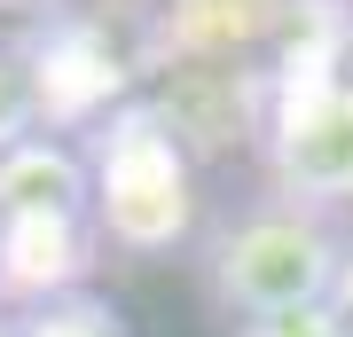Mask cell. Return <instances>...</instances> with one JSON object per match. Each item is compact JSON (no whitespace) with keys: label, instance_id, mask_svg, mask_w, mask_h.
Here are the masks:
<instances>
[{"label":"cell","instance_id":"8","mask_svg":"<svg viewBox=\"0 0 353 337\" xmlns=\"http://www.w3.org/2000/svg\"><path fill=\"white\" fill-rule=\"evenodd\" d=\"M0 212H94V181L79 141L32 134L0 157Z\"/></svg>","mask_w":353,"mask_h":337},{"label":"cell","instance_id":"5","mask_svg":"<svg viewBox=\"0 0 353 337\" xmlns=\"http://www.w3.org/2000/svg\"><path fill=\"white\" fill-rule=\"evenodd\" d=\"M283 0H157L141 16L134 71H204V63H259L275 39Z\"/></svg>","mask_w":353,"mask_h":337},{"label":"cell","instance_id":"6","mask_svg":"<svg viewBox=\"0 0 353 337\" xmlns=\"http://www.w3.org/2000/svg\"><path fill=\"white\" fill-rule=\"evenodd\" d=\"M102 267L94 212H0V314L79 298Z\"/></svg>","mask_w":353,"mask_h":337},{"label":"cell","instance_id":"9","mask_svg":"<svg viewBox=\"0 0 353 337\" xmlns=\"http://www.w3.org/2000/svg\"><path fill=\"white\" fill-rule=\"evenodd\" d=\"M16 337H126L110 298H94V290H79V298H55V306H32L16 314Z\"/></svg>","mask_w":353,"mask_h":337},{"label":"cell","instance_id":"14","mask_svg":"<svg viewBox=\"0 0 353 337\" xmlns=\"http://www.w3.org/2000/svg\"><path fill=\"white\" fill-rule=\"evenodd\" d=\"M110 8H118V16H150L157 0H102V16H110Z\"/></svg>","mask_w":353,"mask_h":337},{"label":"cell","instance_id":"1","mask_svg":"<svg viewBox=\"0 0 353 337\" xmlns=\"http://www.w3.org/2000/svg\"><path fill=\"white\" fill-rule=\"evenodd\" d=\"M79 157H87V181H94L102 251L150 267V259H173L196 236V157L173 141V125L157 118L150 94L94 118L79 134Z\"/></svg>","mask_w":353,"mask_h":337},{"label":"cell","instance_id":"4","mask_svg":"<svg viewBox=\"0 0 353 337\" xmlns=\"http://www.w3.org/2000/svg\"><path fill=\"white\" fill-rule=\"evenodd\" d=\"M259 165L275 204H299L322 220L353 204V79L306 87V94H267Z\"/></svg>","mask_w":353,"mask_h":337},{"label":"cell","instance_id":"15","mask_svg":"<svg viewBox=\"0 0 353 337\" xmlns=\"http://www.w3.org/2000/svg\"><path fill=\"white\" fill-rule=\"evenodd\" d=\"M0 337H16V314H0Z\"/></svg>","mask_w":353,"mask_h":337},{"label":"cell","instance_id":"10","mask_svg":"<svg viewBox=\"0 0 353 337\" xmlns=\"http://www.w3.org/2000/svg\"><path fill=\"white\" fill-rule=\"evenodd\" d=\"M39 134V110H32V79L24 63H16V48H0V157L16 150V141Z\"/></svg>","mask_w":353,"mask_h":337},{"label":"cell","instance_id":"2","mask_svg":"<svg viewBox=\"0 0 353 337\" xmlns=\"http://www.w3.org/2000/svg\"><path fill=\"white\" fill-rule=\"evenodd\" d=\"M345 236L322 212H299V204H243L228 212L196 251L204 298L236 322H267V314H299V306H330V283H338Z\"/></svg>","mask_w":353,"mask_h":337},{"label":"cell","instance_id":"3","mask_svg":"<svg viewBox=\"0 0 353 337\" xmlns=\"http://www.w3.org/2000/svg\"><path fill=\"white\" fill-rule=\"evenodd\" d=\"M16 63L32 79L39 134H87L94 118L134 102V55L110 39V16L102 8H71V16L32 24L16 39Z\"/></svg>","mask_w":353,"mask_h":337},{"label":"cell","instance_id":"12","mask_svg":"<svg viewBox=\"0 0 353 337\" xmlns=\"http://www.w3.org/2000/svg\"><path fill=\"white\" fill-rule=\"evenodd\" d=\"M330 314H338V329L353 337V243H345V259H338V283H330Z\"/></svg>","mask_w":353,"mask_h":337},{"label":"cell","instance_id":"13","mask_svg":"<svg viewBox=\"0 0 353 337\" xmlns=\"http://www.w3.org/2000/svg\"><path fill=\"white\" fill-rule=\"evenodd\" d=\"M8 16H32V24H48V16H71V0H0Z\"/></svg>","mask_w":353,"mask_h":337},{"label":"cell","instance_id":"7","mask_svg":"<svg viewBox=\"0 0 353 337\" xmlns=\"http://www.w3.org/2000/svg\"><path fill=\"white\" fill-rule=\"evenodd\" d=\"M157 118L173 125V141L189 157H212L228 141H252L267 134V71L259 63H204V71H165L157 79Z\"/></svg>","mask_w":353,"mask_h":337},{"label":"cell","instance_id":"11","mask_svg":"<svg viewBox=\"0 0 353 337\" xmlns=\"http://www.w3.org/2000/svg\"><path fill=\"white\" fill-rule=\"evenodd\" d=\"M228 337H345L330 306H299V314H267V322H236Z\"/></svg>","mask_w":353,"mask_h":337}]
</instances>
